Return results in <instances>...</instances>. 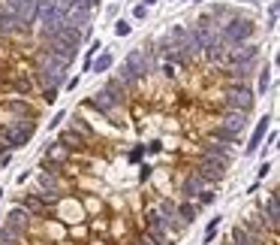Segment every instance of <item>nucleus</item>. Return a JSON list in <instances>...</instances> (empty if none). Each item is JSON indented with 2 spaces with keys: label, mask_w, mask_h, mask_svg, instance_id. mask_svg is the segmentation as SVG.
<instances>
[{
  "label": "nucleus",
  "mask_w": 280,
  "mask_h": 245,
  "mask_svg": "<svg viewBox=\"0 0 280 245\" xmlns=\"http://www.w3.org/2000/svg\"><path fill=\"white\" fill-rule=\"evenodd\" d=\"M256 34V25L250 18H226V25L217 31L220 42L226 46H238V42H247L250 36Z\"/></svg>",
  "instance_id": "obj_1"
},
{
  "label": "nucleus",
  "mask_w": 280,
  "mask_h": 245,
  "mask_svg": "<svg viewBox=\"0 0 280 245\" xmlns=\"http://www.w3.org/2000/svg\"><path fill=\"white\" fill-rule=\"evenodd\" d=\"M33 130H36V121L33 118H18V121H12V124H6L3 130H0V140L6 142L9 148H21V145H28L33 137Z\"/></svg>",
  "instance_id": "obj_2"
},
{
  "label": "nucleus",
  "mask_w": 280,
  "mask_h": 245,
  "mask_svg": "<svg viewBox=\"0 0 280 245\" xmlns=\"http://www.w3.org/2000/svg\"><path fill=\"white\" fill-rule=\"evenodd\" d=\"M253 103H256V97H253V91H250L247 85H232L229 91H226V109H235V112H244L250 115L253 112Z\"/></svg>",
  "instance_id": "obj_3"
},
{
  "label": "nucleus",
  "mask_w": 280,
  "mask_h": 245,
  "mask_svg": "<svg viewBox=\"0 0 280 245\" xmlns=\"http://www.w3.org/2000/svg\"><path fill=\"white\" fill-rule=\"evenodd\" d=\"M18 25H31L33 18H36V0H6V6H3Z\"/></svg>",
  "instance_id": "obj_4"
},
{
  "label": "nucleus",
  "mask_w": 280,
  "mask_h": 245,
  "mask_svg": "<svg viewBox=\"0 0 280 245\" xmlns=\"http://www.w3.org/2000/svg\"><path fill=\"white\" fill-rule=\"evenodd\" d=\"M262 224L271 230V236L277 233V224H280V197L271 194L265 203H262Z\"/></svg>",
  "instance_id": "obj_5"
},
{
  "label": "nucleus",
  "mask_w": 280,
  "mask_h": 245,
  "mask_svg": "<svg viewBox=\"0 0 280 245\" xmlns=\"http://www.w3.org/2000/svg\"><path fill=\"white\" fill-rule=\"evenodd\" d=\"M124 67H126V70H130V73H133V79H142L145 73L151 70V61H148V55H145L142 49H133V52L126 55Z\"/></svg>",
  "instance_id": "obj_6"
},
{
  "label": "nucleus",
  "mask_w": 280,
  "mask_h": 245,
  "mask_svg": "<svg viewBox=\"0 0 280 245\" xmlns=\"http://www.w3.org/2000/svg\"><path fill=\"white\" fill-rule=\"evenodd\" d=\"M39 197H42V200H58V197H61V182L55 179V173L39 175Z\"/></svg>",
  "instance_id": "obj_7"
},
{
  "label": "nucleus",
  "mask_w": 280,
  "mask_h": 245,
  "mask_svg": "<svg viewBox=\"0 0 280 245\" xmlns=\"http://www.w3.org/2000/svg\"><path fill=\"white\" fill-rule=\"evenodd\" d=\"M220 127L238 137V133H241V130L247 127V115H244V112H235V109H229V112L223 115V121H220Z\"/></svg>",
  "instance_id": "obj_8"
},
{
  "label": "nucleus",
  "mask_w": 280,
  "mask_h": 245,
  "mask_svg": "<svg viewBox=\"0 0 280 245\" xmlns=\"http://www.w3.org/2000/svg\"><path fill=\"white\" fill-rule=\"evenodd\" d=\"M217 182H208V179H202L199 173H193V175H187V182H184V194H187V200H193V197H199L205 188H214Z\"/></svg>",
  "instance_id": "obj_9"
},
{
  "label": "nucleus",
  "mask_w": 280,
  "mask_h": 245,
  "mask_svg": "<svg viewBox=\"0 0 280 245\" xmlns=\"http://www.w3.org/2000/svg\"><path fill=\"white\" fill-rule=\"evenodd\" d=\"M88 106H93V109H96V112H103V115H112L118 103H115L106 91H96V94H91V97H88Z\"/></svg>",
  "instance_id": "obj_10"
},
{
  "label": "nucleus",
  "mask_w": 280,
  "mask_h": 245,
  "mask_svg": "<svg viewBox=\"0 0 280 245\" xmlns=\"http://www.w3.org/2000/svg\"><path fill=\"white\" fill-rule=\"evenodd\" d=\"M268 124H271V118L265 115L259 124H256V130H253V137H250V142H247V154H253V151H259V145H262V140H265V130H268Z\"/></svg>",
  "instance_id": "obj_11"
},
{
  "label": "nucleus",
  "mask_w": 280,
  "mask_h": 245,
  "mask_svg": "<svg viewBox=\"0 0 280 245\" xmlns=\"http://www.w3.org/2000/svg\"><path fill=\"white\" fill-rule=\"evenodd\" d=\"M21 242H24V230H18L12 224L0 227V245H21Z\"/></svg>",
  "instance_id": "obj_12"
},
{
  "label": "nucleus",
  "mask_w": 280,
  "mask_h": 245,
  "mask_svg": "<svg viewBox=\"0 0 280 245\" xmlns=\"http://www.w3.org/2000/svg\"><path fill=\"white\" fill-rule=\"evenodd\" d=\"M58 142H61L63 148H69V151H82V148L88 145V140H85V137H79L75 130H63Z\"/></svg>",
  "instance_id": "obj_13"
},
{
  "label": "nucleus",
  "mask_w": 280,
  "mask_h": 245,
  "mask_svg": "<svg viewBox=\"0 0 280 245\" xmlns=\"http://www.w3.org/2000/svg\"><path fill=\"white\" fill-rule=\"evenodd\" d=\"M226 245H259V242L250 236V230L244 227V224H238V227H232V236H229Z\"/></svg>",
  "instance_id": "obj_14"
},
{
  "label": "nucleus",
  "mask_w": 280,
  "mask_h": 245,
  "mask_svg": "<svg viewBox=\"0 0 280 245\" xmlns=\"http://www.w3.org/2000/svg\"><path fill=\"white\" fill-rule=\"evenodd\" d=\"M6 218H9V221H6V224H12V227H18V230H24V227H28V224H31V212L24 209V206H15V209L9 212V215H6Z\"/></svg>",
  "instance_id": "obj_15"
},
{
  "label": "nucleus",
  "mask_w": 280,
  "mask_h": 245,
  "mask_svg": "<svg viewBox=\"0 0 280 245\" xmlns=\"http://www.w3.org/2000/svg\"><path fill=\"white\" fill-rule=\"evenodd\" d=\"M24 209L31 212V215H48V206L42 203L39 194H28V197H24Z\"/></svg>",
  "instance_id": "obj_16"
},
{
  "label": "nucleus",
  "mask_w": 280,
  "mask_h": 245,
  "mask_svg": "<svg viewBox=\"0 0 280 245\" xmlns=\"http://www.w3.org/2000/svg\"><path fill=\"white\" fill-rule=\"evenodd\" d=\"M175 215L181 218V224H193V221H196V215H199V206L187 200V203H181V206L175 209Z\"/></svg>",
  "instance_id": "obj_17"
},
{
  "label": "nucleus",
  "mask_w": 280,
  "mask_h": 245,
  "mask_svg": "<svg viewBox=\"0 0 280 245\" xmlns=\"http://www.w3.org/2000/svg\"><path fill=\"white\" fill-rule=\"evenodd\" d=\"M103 91H106V94H109V97H112L115 103H121V100H124V94H126V85H121L118 79H112V82H109V85H106Z\"/></svg>",
  "instance_id": "obj_18"
},
{
  "label": "nucleus",
  "mask_w": 280,
  "mask_h": 245,
  "mask_svg": "<svg viewBox=\"0 0 280 245\" xmlns=\"http://www.w3.org/2000/svg\"><path fill=\"white\" fill-rule=\"evenodd\" d=\"M112 64H115V58H112V55H99L96 61H91V70H96V73H106L109 67H112Z\"/></svg>",
  "instance_id": "obj_19"
},
{
  "label": "nucleus",
  "mask_w": 280,
  "mask_h": 245,
  "mask_svg": "<svg viewBox=\"0 0 280 245\" xmlns=\"http://www.w3.org/2000/svg\"><path fill=\"white\" fill-rule=\"evenodd\" d=\"M217 227H220V215H217V218H211V221H208V227H205V239H202L205 245L214 242V236H217Z\"/></svg>",
  "instance_id": "obj_20"
},
{
  "label": "nucleus",
  "mask_w": 280,
  "mask_h": 245,
  "mask_svg": "<svg viewBox=\"0 0 280 245\" xmlns=\"http://www.w3.org/2000/svg\"><path fill=\"white\" fill-rule=\"evenodd\" d=\"M69 130H75L79 137H85V140L91 142V130H88V124H85L82 118H72V127H69Z\"/></svg>",
  "instance_id": "obj_21"
},
{
  "label": "nucleus",
  "mask_w": 280,
  "mask_h": 245,
  "mask_svg": "<svg viewBox=\"0 0 280 245\" xmlns=\"http://www.w3.org/2000/svg\"><path fill=\"white\" fill-rule=\"evenodd\" d=\"M12 85H15V91H21V94H31V91H33V82L28 79V76H18Z\"/></svg>",
  "instance_id": "obj_22"
},
{
  "label": "nucleus",
  "mask_w": 280,
  "mask_h": 245,
  "mask_svg": "<svg viewBox=\"0 0 280 245\" xmlns=\"http://www.w3.org/2000/svg\"><path fill=\"white\" fill-rule=\"evenodd\" d=\"M63 158H66V148H63L61 142H55V145L48 148V161H55V164H58V161H63Z\"/></svg>",
  "instance_id": "obj_23"
},
{
  "label": "nucleus",
  "mask_w": 280,
  "mask_h": 245,
  "mask_svg": "<svg viewBox=\"0 0 280 245\" xmlns=\"http://www.w3.org/2000/svg\"><path fill=\"white\" fill-rule=\"evenodd\" d=\"M268 88H271V70L265 67V70L259 73V94H265Z\"/></svg>",
  "instance_id": "obj_24"
},
{
  "label": "nucleus",
  "mask_w": 280,
  "mask_h": 245,
  "mask_svg": "<svg viewBox=\"0 0 280 245\" xmlns=\"http://www.w3.org/2000/svg\"><path fill=\"white\" fill-rule=\"evenodd\" d=\"M42 100H45V103H55V100H58V88H45V91H42Z\"/></svg>",
  "instance_id": "obj_25"
},
{
  "label": "nucleus",
  "mask_w": 280,
  "mask_h": 245,
  "mask_svg": "<svg viewBox=\"0 0 280 245\" xmlns=\"http://www.w3.org/2000/svg\"><path fill=\"white\" fill-rule=\"evenodd\" d=\"M9 109H12V112H24V115H31L28 103H18V100H9Z\"/></svg>",
  "instance_id": "obj_26"
},
{
  "label": "nucleus",
  "mask_w": 280,
  "mask_h": 245,
  "mask_svg": "<svg viewBox=\"0 0 280 245\" xmlns=\"http://www.w3.org/2000/svg\"><path fill=\"white\" fill-rule=\"evenodd\" d=\"M115 34L126 36V34H130V25H126V21H115Z\"/></svg>",
  "instance_id": "obj_27"
},
{
  "label": "nucleus",
  "mask_w": 280,
  "mask_h": 245,
  "mask_svg": "<svg viewBox=\"0 0 280 245\" xmlns=\"http://www.w3.org/2000/svg\"><path fill=\"white\" fill-rule=\"evenodd\" d=\"M133 15H136V18H139V21H142V18H145V15H148V6H145V3H139V6H136V9H133Z\"/></svg>",
  "instance_id": "obj_28"
},
{
  "label": "nucleus",
  "mask_w": 280,
  "mask_h": 245,
  "mask_svg": "<svg viewBox=\"0 0 280 245\" xmlns=\"http://www.w3.org/2000/svg\"><path fill=\"white\" fill-rule=\"evenodd\" d=\"M133 245H160V242H154V239H151L148 233H142V236H139V239H136Z\"/></svg>",
  "instance_id": "obj_29"
},
{
  "label": "nucleus",
  "mask_w": 280,
  "mask_h": 245,
  "mask_svg": "<svg viewBox=\"0 0 280 245\" xmlns=\"http://www.w3.org/2000/svg\"><path fill=\"white\" fill-rule=\"evenodd\" d=\"M63 118H66V115H63V112H58V115H55V118H52V121H48V127H58V124H61Z\"/></svg>",
  "instance_id": "obj_30"
},
{
  "label": "nucleus",
  "mask_w": 280,
  "mask_h": 245,
  "mask_svg": "<svg viewBox=\"0 0 280 245\" xmlns=\"http://www.w3.org/2000/svg\"><path fill=\"white\" fill-rule=\"evenodd\" d=\"M268 170H271V164H262V167H259V179H265V175H268Z\"/></svg>",
  "instance_id": "obj_31"
},
{
  "label": "nucleus",
  "mask_w": 280,
  "mask_h": 245,
  "mask_svg": "<svg viewBox=\"0 0 280 245\" xmlns=\"http://www.w3.org/2000/svg\"><path fill=\"white\" fill-rule=\"evenodd\" d=\"M163 73L166 76H175V64H163Z\"/></svg>",
  "instance_id": "obj_32"
},
{
  "label": "nucleus",
  "mask_w": 280,
  "mask_h": 245,
  "mask_svg": "<svg viewBox=\"0 0 280 245\" xmlns=\"http://www.w3.org/2000/svg\"><path fill=\"white\" fill-rule=\"evenodd\" d=\"M82 3H85V6H88V9H93V6H96V3H99V0H82Z\"/></svg>",
  "instance_id": "obj_33"
},
{
  "label": "nucleus",
  "mask_w": 280,
  "mask_h": 245,
  "mask_svg": "<svg viewBox=\"0 0 280 245\" xmlns=\"http://www.w3.org/2000/svg\"><path fill=\"white\" fill-rule=\"evenodd\" d=\"M151 3H157V0H145V6H151Z\"/></svg>",
  "instance_id": "obj_34"
},
{
  "label": "nucleus",
  "mask_w": 280,
  "mask_h": 245,
  "mask_svg": "<svg viewBox=\"0 0 280 245\" xmlns=\"http://www.w3.org/2000/svg\"><path fill=\"white\" fill-rule=\"evenodd\" d=\"M244 3H256V0H244Z\"/></svg>",
  "instance_id": "obj_35"
},
{
  "label": "nucleus",
  "mask_w": 280,
  "mask_h": 245,
  "mask_svg": "<svg viewBox=\"0 0 280 245\" xmlns=\"http://www.w3.org/2000/svg\"><path fill=\"white\" fill-rule=\"evenodd\" d=\"M193 3H202V0H193Z\"/></svg>",
  "instance_id": "obj_36"
},
{
  "label": "nucleus",
  "mask_w": 280,
  "mask_h": 245,
  "mask_svg": "<svg viewBox=\"0 0 280 245\" xmlns=\"http://www.w3.org/2000/svg\"><path fill=\"white\" fill-rule=\"evenodd\" d=\"M0 197H3V191H0Z\"/></svg>",
  "instance_id": "obj_37"
}]
</instances>
